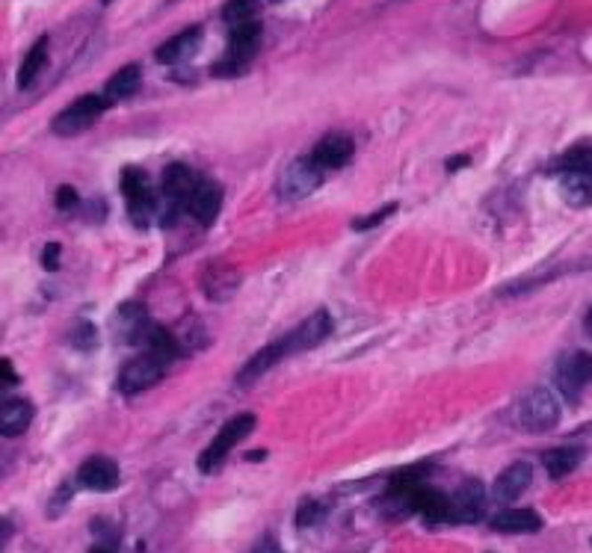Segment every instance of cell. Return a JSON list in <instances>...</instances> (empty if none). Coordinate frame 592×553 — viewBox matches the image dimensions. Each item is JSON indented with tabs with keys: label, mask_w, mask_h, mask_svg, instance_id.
<instances>
[{
	"label": "cell",
	"mask_w": 592,
	"mask_h": 553,
	"mask_svg": "<svg viewBox=\"0 0 592 553\" xmlns=\"http://www.w3.org/2000/svg\"><path fill=\"white\" fill-rule=\"evenodd\" d=\"M515 423L524 432H548L560 423V403L548 388H533L518 400Z\"/></svg>",
	"instance_id": "1"
},
{
	"label": "cell",
	"mask_w": 592,
	"mask_h": 553,
	"mask_svg": "<svg viewBox=\"0 0 592 553\" xmlns=\"http://www.w3.org/2000/svg\"><path fill=\"white\" fill-rule=\"evenodd\" d=\"M261 48V24H249L240 27V30H231L229 39V51L223 53V60L214 66L216 77H234L243 75L249 68V62L255 60V53Z\"/></svg>",
	"instance_id": "2"
},
{
	"label": "cell",
	"mask_w": 592,
	"mask_h": 553,
	"mask_svg": "<svg viewBox=\"0 0 592 553\" xmlns=\"http://www.w3.org/2000/svg\"><path fill=\"white\" fill-rule=\"evenodd\" d=\"M252 429H255V414H234L231 421L216 432V438L207 444V450L199 456V470H202V474H214L225 461V456H229Z\"/></svg>",
	"instance_id": "3"
},
{
	"label": "cell",
	"mask_w": 592,
	"mask_h": 553,
	"mask_svg": "<svg viewBox=\"0 0 592 553\" xmlns=\"http://www.w3.org/2000/svg\"><path fill=\"white\" fill-rule=\"evenodd\" d=\"M107 98L104 95H84L77 98L75 104H69L66 110H62L57 119L51 122L53 133H60V137H77V133L89 131L93 124L101 119L107 113Z\"/></svg>",
	"instance_id": "4"
},
{
	"label": "cell",
	"mask_w": 592,
	"mask_h": 553,
	"mask_svg": "<svg viewBox=\"0 0 592 553\" xmlns=\"http://www.w3.org/2000/svg\"><path fill=\"white\" fill-rule=\"evenodd\" d=\"M323 184V172L312 157H299L290 166L281 172L279 178V196L285 202H303L314 193L317 187Z\"/></svg>",
	"instance_id": "5"
},
{
	"label": "cell",
	"mask_w": 592,
	"mask_h": 553,
	"mask_svg": "<svg viewBox=\"0 0 592 553\" xmlns=\"http://www.w3.org/2000/svg\"><path fill=\"white\" fill-rule=\"evenodd\" d=\"M592 382V356L589 352H569L557 365V391L569 403H578L580 391Z\"/></svg>",
	"instance_id": "6"
},
{
	"label": "cell",
	"mask_w": 592,
	"mask_h": 553,
	"mask_svg": "<svg viewBox=\"0 0 592 553\" xmlns=\"http://www.w3.org/2000/svg\"><path fill=\"white\" fill-rule=\"evenodd\" d=\"M122 193L127 198V213L134 216L136 225H145L149 216L154 213V196L149 187V178H145L142 169H125L122 172Z\"/></svg>",
	"instance_id": "7"
},
{
	"label": "cell",
	"mask_w": 592,
	"mask_h": 553,
	"mask_svg": "<svg viewBox=\"0 0 592 553\" xmlns=\"http://www.w3.org/2000/svg\"><path fill=\"white\" fill-rule=\"evenodd\" d=\"M160 379H163V361L154 358L151 352H145V356H136L122 367V373H118V388H122L125 394H140V391L154 388Z\"/></svg>",
	"instance_id": "8"
},
{
	"label": "cell",
	"mask_w": 592,
	"mask_h": 553,
	"mask_svg": "<svg viewBox=\"0 0 592 553\" xmlns=\"http://www.w3.org/2000/svg\"><path fill=\"white\" fill-rule=\"evenodd\" d=\"M332 334V317L326 311H314L308 320L296 325L294 334L285 338V349L288 352H305L312 347H320V343Z\"/></svg>",
	"instance_id": "9"
},
{
	"label": "cell",
	"mask_w": 592,
	"mask_h": 553,
	"mask_svg": "<svg viewBox=\"0 0 592 553\" xmlns=\"http://www.w3.org/2000/svg\"><path fill=\"white\" fill-rule=\"evenodd\" d=\"M202 290L211 302H229L237 290H240V273L231 264H225V260H214L202 273Z\"/></svg>",
	"instance_id": "10"
},
{
	"label": "cell",
	"mask_w": 592,
	"mask_h": 553,
	"mask_svg": "<svg viewBox=\"0 0 592 553\" xmlns=\"http://www.w3.org/2000/svg\"><path fill=\"white\" fill-rule=\"evenodd\" d=\"M220 204H223L220 184H216V180H207V178H199L196 189L190 193L184 207H187L190 216H193L199 225H211L216 220V213H220Z\"/></svg>",
	"instance_id": "11"
},
{
	"label": "cell",
	"mask_w": 592,
	"mask_h": 553,
	"mask_svg": "<svg viewBox=\"0 0 592 553\" xmlns=\"http://www.w3.org/2000/svg\"><path fill=\"white\" fill-rule=\"evenodd\" d=\"M486 512V488L480 483H462L457 488V494L450 497V521H462V524H474L483 518Z\"/></svg>",
	"instance_id": "12"
},
{
	"label": "cell",
	"mask_w": 592,
	"mask_h": 553,
	"mask_svg": "<svg viewBox=\"0 0 592 553\" xmlns=\"http://www.w3.org/2000/svg\"><path fill=\"white\" fill-rule=\"evenodd\" d=\"M77 479L89 492H113L118 485V465L107 456H93L80 465Z\"/></svg>",
	"instance_id": "13"
},
{
	"label": "cell",
	"mask_w": 592,
	"mask_h": 553,
	"mask_svg": "<svg viewBox=\"0 0 592 553\" xmlns=\"http://www.w3.org/2000/svg\"><path fill=\"white\" fill-rule=\"evenodd\" d=\"M353 154H355V145L347 133H329V137H323L314 145L312 160L320 169H341L353 160Z\"/></svg>",
	"instance_id": "14"
},
{
	"label": "cell",
	"mask_w": 592,
	"mask_h": 553,
	"mask_svg": "<svg viewBox=\"0 0 592 553\" xmlns=\"http://www.w3.org/2000/svg\"><path fill=\"white\" fill-rule=\"evenodd\" d=\"M533 483V468L527 465V461H515V465H509L504 474L495 479V485H491V492H495L498 501H515V497H522L527 488Z\"/></svg>",
	"instance_id": "15"
},
{
	"label": "cell",
	"mask_w": 592,
	"mask_h": 553,
	"mask_svg": "<svg viewBox=\"0 0 592 553\" xmlns=\"http://www.w3.org/2000/svg\"><path fill=\"white\" fill-rule=\"evenodd\" d=\"M409 506H412L415 512H421L430 524L450 521V497L433 492V488L426 485H418L409 492Z\"/></svg>",
	"instance_id": "16"
},
{
	"label": "cell",
	"mask_w": 592,
	"mask_h": 553,
	"mask_svg": "<svg viewBox=\"0 0 592 553\" xmlns=\"http://www.w3.org/2000/svg\"><path fill=\"white\" fill-rule=\"evenodd\" d=\"M199 42H202V30L199 27H190V30L172 36L169 42H163L158 48V62L163 66H178V62L190 60L199 48Z\"/></svg>",
	"instance_id": "17"
},
{
	"label": "cell",
	"mask_w": 592,
	"mask_h": 553,
	"mask_svg": "<svg viewBox=\"0 0 592 553\" xmlns=\"http://www.w3.org/2000/svg\"><path fill=\"white\" fill-rule=\"evenodd\" d=\"M285 356H288L285 341L270 343V347H264L261 352H255V356L240 367V373H237V382H240V385H252L255 379H261L264 373H267V370L276 367Z\"/></svg>",
	"instance_id": "18"
},
{
	"label": "cell",
	"mask_w": 592,
	"mask_h": 553,
	"mask_svg": "<svg viewBox=\"0 0 592 553\" xmlns=\"http://www.w3.org/2000/svg\"><path fill=\"white\" fill-rule=\"evenodd\" d=\"M33 423V405L27 400H9L0 405V435L4 438H18L30 429Z\"/></svg>",
	"instance_id": "19"
},
{
	"label": "cell",
	"mask_w": 592,
	"mask_h": 553,
	"mask_svg": "<svg viewBox=\"0 0 592 553\" xmlns=\"http://www.w3.org/2000/svg\"><path fill=\"white\" fill-rule=\"evenodd\" d=\"M196 180L199 178L187 166L172 163V166H166V172H163V196H166L169 202H175V204H187L190 193L196 189Z\"/></svg>",
	"instance_id": "20"
},
{
	"label": "cell",
	"mask_w": 592,
	"mask_h": 553,
	"mask_svg": "<svg viewBox=\"0 0 592 553\" xmlns=\"http://www.w3.org/2000/svg\"><path fill=\"white\" fill-rule=\"evenodd\" d=\"M542 527V518L533 509H507L491 518V530L498 533H533Z\"/></svg>",
	"instance_id": "21"
},
{
	"label": "cell",
	"mask_w": 592,
	"mask_h": 553,
	"mask_svg": "<svg viewBox=\"0 0 592 553\" xmlns=\"http://www.w3.org/2000/svg\"><path fill=\"white\" fill-rule=\"evenodd\" d=\"M580 461H584V447H554L542 456V465L554 479L569 477Z\"/></svg>",
	"instance_id": "22"
},
{
	"label": "cell",
	"mask_w": 592,
	"mask_h": 553,
	"mask_svg": "<svg viewBox=\"0 0 592 553\" xmlns=\"http://www.w3.org/2000/svg\"><path fill=\"white\" fill-rule=\"evenodd\" d=\"M140 80H142V71L140 66H125L118 68L116 75L107 80V89H104V98L107 104L113 101H122V98H131L136 89H140Z\"/></svg>",
	"instance_id": "23"
},
{
	"label": "cell",
	"mask_w": 592,
	"mask_h": 553,
	"mask_svg": "<svg viewBox=\"0 0 592 553\" xmlns=\"http://www.w3.org/2000/svg\"><path fill=\"white\" fill-rule=\"evenodd\" d=\"M45 66H48V39H39L24 57L21 68H18V89H30L39 80Z\"/></svg>",
	"instance_id": "24"
},
{
	"label": "cell",
	"mask_w": 592,
	"mask_h": 553,
	"mask_svg": "<svg viewBox=\"0 0 592 553\" xmlns=\"http://www.w3.org/2000/svg\"><path fill=\"white\" fill-rule=\"evenodd\" d=\"M560 193L572 207H589L592 204V175H578V172H566L560 180Z\"/></svg>",
	"instance_id": "25"
},
{
	"label": "cell",
	"mask_w": 592,
	"mask_h": 553,
	"mask_svg": "<svg viewBox=\"0 0 592 553\" xmlns=\"http://www.w3.org/2000/svg\"><path fill=\"white\" fill-rule=\"evenodd\" d=\"M223 21L229 24V30L258 24V0H229L223 6Z\"/></svg>",
	"instance_id": "26"
},
{
	"label": "cell",
	"mask_w": 592,
	"mask_h": 553,
	"mask_svg": "<svg viewBox=\"0 0 592 553\" xmlns=\"http://www.w3.org/2000/svg\"><path fill=\"white\" fill-rule=\"evenodd\" d=\"M145 343L151 347V356L158 361H163V365L178 356L175 338H172L166 329H160V325H149V332H145Z\"/></svg>",
	"instance_id": "27"
},
{
	"label": "cell",
	"mask_w": 592,
	"mask_h": 553,
	"mask_svg": "<svg viewBox=\"0 0 592 553\" xmlns=\"http://www.w3.org/2000/svg\"><path fill=\"white\" fill-rule=\"evenodd\" d=\"M560 172H578V175H592V148H575L563 154L557 160Z\"/></svg>",
	"instance_id": "28"
},
{
	"label": "cell",
	"mask_w": 592,
	"mask_h": 553,
	"mask_svg": "<svg viewBox=\"0 0 592 553\" xmlns=\"http://www.w3.org/2000/svg\"><path fill=\"white\" fill-rule=\"evenodd\" d=\"M326 515V506L320 503H305L303 509L296 512V524L299 527H312V524H317Z\"/></svg>",
	"instance_id": "29"
},
{
	"label": "cell",
	"mask_w": 592,
	"mask_h": 553,
	"mask_svg": "<svg viewBox=\"0 0 592 553\" xmlns=\"http://www.w3.org/2000/svg\"><path fill=\"white\" fill-rule=\"evenodd\" d=\"M60 258H62V246L60 243H48L42 252V267L48 269V273H53V269H60Z\"/></svg>",
	"instance_id": "30"
},
{
	"label": "cell",
	"mask_w": 592,
	"mask_h": 553,
	"mask_svg": "<svg viewBox=\"0 0 592 553\" xmlns=\"http://www.w3.org/2000/svg\"><path fill=\"white\" fill-rule=\"evenodd\" d=\"M394 211H397V204L382 207L379 213H373V216H368V220H359V222H355V231H368V228H373V225H379L382 220H385V216H391Z\"/></svg>",
	"instance_id": "31"
},
{
	"label": "cell",
	"mask_w": 592,
	"mask_h": 553,
	"mask_svg": "<svg viewBox=\"0 0 592 553\" xmlns=\"http://www.w3.org/2000/svg\"><path fill=\"white\" fill-rule=\"evenodd\" d=\"M75 204H80L75 189H71V187H60V189H57V207H62V211H71Z\"/></svg>",
	"instance_id": "32"
},
{
	"label": "cell",
	"mask_w": 592,
	"mask_h": 553,
	"mask_svg": "<svg viewBox=\"0 0 592 553\" xmlns=\"http://www.w3.org/2000/svg\"><path fill=\"white\" fill-rule=\"evenodd\" d=\"M9 382H15V370L6 358H0V385H9Z\"/></svg>",
	"instance_id": "33"
},
{
	"label": "cell",
	"mask_w": 592,
	"mask_h": 553,
	"mask_svg": "<svg viewBox=\"0 0 592 553\" xmlns=\"http://www.w3.org/2000/svg\"><path fill=\"white\" fill-rule=\"evenodd\" d=\"M252 553H285V550H281V548H279V545H276V541H272V539H264L261 545L255 548Z\"/></svg>",
	"instance_id": "34"
},
{
	"label": "cell",
	"mask_w": 592,
	"mask_h": 553,
	"mask_svg": "<svg viewBox=\"0 0 592 553\" xmlns=\"http://www.w3.org/2000/svg\"><path fill=\"white\" fill-rule=\"evenodd\" d=\"M459 166H468V157H457V160H450L448 163V169L453 172V169H459Z\"/></svg>",
	"instance_id": "35"
},
{
	"label": "cell",
	"mask_w": 592,
	"mask_h": 553,
	"mask_svg": "<svg viewBox=\"0 0 592 553\" xmlns=\"http://www.w3.org/2000/svg\"><path fill=\"white\" fill-rule=\"evenodd\" d=\"M587 332H589V338H592V311H589V317H587Z\"/></svg>",
	"instance_id": "36"
},
{
	"label": "cell",
	"mask_w": 592,
	"mask_h": 553,
	"mask_svg": "<svg viewBox=\"0 0 592 553\" xmlns=\"http://www.w3.org/2000/svg\"><path fill=\"white\" fill-rule=\"evenodd\" d=\"M89 553H113V550H107V548H93Z\"/></svg>",
	"instance_id": "37"
},
{
	"label": "cell",
	"mask_w": 592,
	"mask_h": 553,
	"mask_svg": "<svg viewBox=\"0 0 592 553\" xmlns=\"http://www.w3.org/2000/svg\"><path fill=\"white\" fill-rule=\"evenodd\" d=\"M101 4H113V0H101Z\"/></svg>",
	"instance_id": "38"
}]
</instances>
